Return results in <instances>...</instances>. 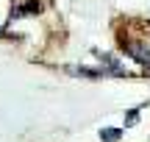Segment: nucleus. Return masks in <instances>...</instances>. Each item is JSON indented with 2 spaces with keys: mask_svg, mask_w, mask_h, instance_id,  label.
I'll use <instances>...</instances> for the list:
<instances>
[{
  "mask_svg": "<svg viewBox=\"0 0 150 142\" xmlns=\"http://www.w3.org/2000/svg\"><path fill=\"white\" fill-rule=\"evenodd\" d=\"M33 11H39V3H25V6H20V9H11V20H17V17H22V14H33Z\"/></svg>",
  "mask_w": 150,
  "mask_h": 142,
  "instance_id": "f03ea898",
  "label": "nucleus"
},
{
  "mask_svg": "<svg viewBox=\"0 0 150 142\" xmlns=\"http://www.w3.org/2000/svg\"><path fill=\"white\" fill-rule=\"evenodd\" d=\"M120 137H122L120 128H103V131H100V139H103V142H117Z\"/></svg>",
  "mask_w": 150,
  "mask_h": 142,
  "instance_id": "7ed1b4c3",
  "label": "nucleus"
},
{
  "mask_svg": "<svg viewBox=\"0 0 150 142\" xmlns=\"http://www.w3.org/2000/svg\"><path fill=\"white\" fill-rule=\"evenodd\" d=\"M125 53H128L131 59H136L139 64L150 67V45L147 42H128L125 45Z\"/></svg>",
  "mask_w": 150,
  "mask_h": 142,
  "instance_id": "f257e3e1",
  "label": "nucleus"
},
{
  "mask_svg": "<svg viewBox=\"0 0 150 142\" xmlns=\"http://www.w3.org/2000/svg\"><path fill=\"white\" fill-rule=\"evenodd\" d=\"M136 117H139V109H131V111H128V117H125V126H134Z\"/></svg>",
  "mask_w": 150,
  "mask_h": 142,
  "instance_id": "20e7f679",
  "label": "nucleus"
}]
</instances>
